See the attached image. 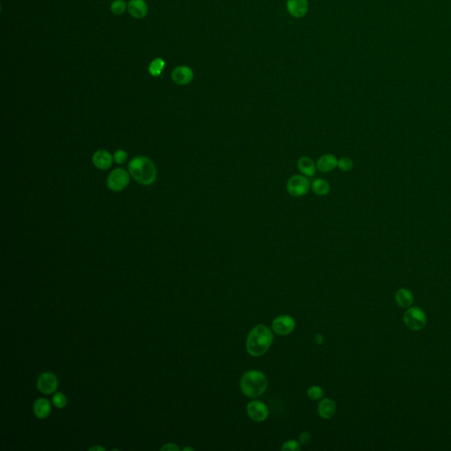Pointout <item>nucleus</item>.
<instances>
[{
    "instance_id": "obj_11",
    "label": "nucleus",
    "mask_w": 451,
    "mask_h": 451,
    "mask_svg": "<svg viewBox=\"0 0 451 451\" xmlns=\"http://www.w3.org/2000/svg\"><path fill=\"white\" fill-rule=\"evenodd\" d=\"M287 9L293 17L301 18L307 14L308 2L307 0H288Z\"/></svg>"
},
{
    "instance_id": "obj_6",
    "label": "nucleus",
    "mask_w": 451,
    "mask_h": 451,
    "mask_svg": "<svg viewBox=\"0 0 451 451\" xmlns=\"http://www.w3.org/2000/svg\"><path fill=\"white\" fill-rule=\"evenodd\" d=\"M130 175L124 168H116L107 179V186L112 191H121L129 184Z\"/></svg>"
},
{
    "instance_id": "obj_18",
    "label": "nucleus",
    "mask_w": 451,
    "mask_h": 451,
    "mask_svg": "<svg viewBox=\"0 0 451 451\" xmlns=\"http://www.w3.org/2000/svg\"><path fill=\"white\" fill-rule=\"evenodd\" d=\"M337 406L332 399L325 398L319 403L318 413L322 419H330L336 413Z\"/></svg>"
},
{
    "instance_id": "obj_4",
    "label": "nucleus",
    "mask_w": 451,
    "mask_h": 451,
    "mask_svg": "<svg viewBox=\"0 0 451 451\" xmlns=\"http://www.w3.org/2000/svg\"><path fill=\"white\" fill-rule=\"evenodd\" d=\"M428 322L427 315L421 307L414 306L406 309L404 314V322L407 328L413 331L423 330Z\"/></svg>"
},
{
    "instance_id": "obj_9",
    "label": "nucleus",
    "mask_w": 451,
    "mask_h": 451,
    "mask_svg": "<svg viewBox=\"0 0 451 451\" xmlns=\"http://www.w3.org/2000/svg\"><path fill=\"white\" fill-rule=\"evenodd\" d=\"M247 412L249 414V417L252 421H257V422L265 421L266 420V418L268 417V414H269L267 406L261 401H257V400L251 401L248 404Z\"/></svg>"
},
{
    "instance_id": "obj_28",
    "label": "nucleus",
    "mask_w": 451,
    "mask_h": 451,
    "mask_svg": "<svg viewBox=\"0 0 451 451\" xmlns=\"http://www.w3.org/2000/svg\"><path fill=\"white\" fill-rule=\"evenodd\" d=\"M161 451H179V448L174 444H167L160 449Z\"/></svg>"
},
{
    "instance_id": "obj_29",
    "label": "nucleus",
    "mask_w": 451,
    "mask_h": 451,
    "mask_svg": "<svg viewBox=\"0 0 451 451\" xmlns=\"http://www.w3.org/2000/svg\"><path fill=\"white\" fill-rule=\"evenodd\" d=\"M89 451H104V448L96 445L95 447H92L91 449H89Z\"/></svg>"
},
{
    "instance_id": "obj_1",
    "label": "nucleus",
    "mask_w": 451,
    "mask_h": 451,
    "mask_svg": "<svg viewBox=\"0 0 451 451\" xmlns=\"http://www.w3.org/2000/svg\"><path fill=\"white\" fill-rule=\"evenodd\" d=\"M273 341V334L265 324L254 327L247 337V350L250 355L262 356L268 351Z\"/></svg>"
},
{
    "instance_id": "obj_17",
    "label": "nucleus",
    "mask_w": 451,
    "mask_h": 451,
    "mask_svg": "<svg viewBox=\"0 0 451 451\" xmlns=\"http://www.w3.org/2000/svg\"><path fill=\"white\" fill-rule=\"evenodd\" d=\"M297 166H298L300 172L307 177H311L315 174L316 165L314 162V160L307 156H303L299 159L297 162Z\"/></svg>"
},
{
    "instance_id": "obj_20",
    "label": "nucleus",
    "mask_w": 451,
    "mask_h": 451,
    "mask_svg": "<svg viewBox=\"0 0 451 451\" xmlns=\"http://www.w3.org/2000/svg\"><path fill=\"white\" fill-rule=\"evenodd\" d=\"M165 67V62L162 58L157 57L151 62V64L148 67V71L150 74L153 77H159Z\"/></svg>"
},
{
    "instance_id": "obj_21",
    "label": "nucleus",
    "mask_w": 451,
    "mask_h": 451,
    "mask_svg": "<svg viewBox=\"0 0 451 451\" xmlns=\"http://www.w3.org/2000/svg\"><path fill=\"white\" fill-rule=\"evenodd\" d=\"M52 404L55 407H57L58 409L64 408L67 405V398L65 397V394H63L61 392H57L52 397Z\"/></svg>"
},
{
    "instance_id": "obj_8",
    "label": "nucleus",
    "mask_w": 451,
    "mask_h": 451,
    "mask_svg": "<svg viewBox=\"0 0 451 451\" xmlns=\"http://www.w3.org/2000/svg\"><path fill=\"white\" fill-rule=\"evenodd\" d=\"M296 328V321L292 316L282 315L273 320V330L275 333L286 336L291 333Z\"/></svg>"
},
{
    "instance_id": "obj_22",
    "label": "nucleus",
    "mask_w": 451,
    "mask_h": 451,
    "mask_svg": "<svg viewBox=\"0 0 451 451\" xmlns=\"http://www.w3.org/2000/svg\"><path fill=\"white\" fill-rule=\"evenodd\" d=\"M126 3L124 0H115L111 4V11L116 15H121L126 10Z\"/></svg>"
},
{
    "instance_id": "obj_13",
    "label": "nucleus",
    "mask_w": 451,
    "mask_h": 451,
    "mask_svg": "<svg viewBox=\"0 0 451 451\" xmlns=\"http://www.w3.org/2000/svg\"><path fill=\"white\" fill-rule=\"evenodd\" d=\"M127 8L130 14L136 19H142L148 13V5L144 0H130Z\"/></svg>"
},
{
    "instance_id": "obj_7",
    "label": "nucleus",
    "mask_w": 451,
    "mask_h": 451,
    "mask_svg": "<svg viewBox=\"0 0 451 451\" xmlns=\"http://www.w3.org/2000/svg\"><path fill=\"white\" fill-rule=\"evenodd\" d=\"M38 391L44 395H50L57 391L58 379L57 375L51 372H44L40 375L36 381Z\"/></svg>"
},
{
    "instance_id": "obj_5",
    "label": "nucleus",
    "mask_w": 451,
    "mask_h": 451,
    "mask_svg": "<svg viewBox=\"0 0 451 451\" xmlns=\"http://www.w3.org/2000/svg\"><path fill=\"white\" fill-rule=\"evenodd\" d=\"M310 188V182L307 180V176L296 174L289 178L287 183V190L288 193L292 197H302L308 192Z\"/></svg>"
},
{
    "instance_id": "obj_23",
    "label": "nucleus",
    "mask_w": 451,
    "mask_h": 451,
    "mask_svg": "<svg viewBox=\"0 0 451 451\" xmlns=\"http://www.w3.org/2000/svg\"><path fill=\"white\" fill-rule=\"evenodd\" d=\"M307 397L312 400H318L323 396V391L319 386H312L307 390Z\"/></svg>"
},
{
    "instance_id": "obj_16",
    "label": "nucleus",
    "mask_w": 451,
    "mask_h": 451,
    "mask_svg": "<svg viewBox=\"0 0 451 451\" xmlns=\"http://www.w3.org/2000/svg\"><path fill=\"white\" fill-rule=\"evenodd\" d=\"M337 160L333 154H324L319 158L316 162V168L322 173H329L337 167Z\"/></svg>"
},
{
    "instance_id": "obj_12",
    "label": "nucleus",
    "mask_w": 451,
    "mask_h": 451,
    "mask_svg": "<svg viewBox=\"0 0 451 451\" xmlns=\"http://www.w3.org/2000/svg\"><path fill=\"white\" fill-rule=\"evenodd\" d=\"M113 159H114V157L106 150H99L94 153L93 158H92L93 163L95 167L99 169H103V170L108 169L111 167Z\"/></svg>"
},
{
    "instance_id": "obj_24",
    "label": "nucleus",
    "mask_w": 451,
    "mask_h": 451,
    "mask_svg": "<svg viewBox=\"0 0 451 451\" xmlns=\"http://www.w3.org/2000/svg\"><path fill=\"white\" fill-rule=\"evenodd\" d=\"M337 167L341 171L344 172H348L352 170L353 167V160L349 158H342L338 160L337 162Z\"/></svg>"
},
{
    "instance_id": "obj_3",
    "label": "nucleus",
    "mask_w": 451,
    "mask_h": 451,
    "mask_svg": "<svg viewBox=\"0 0 451 451\" xmlns=\"http://www.w3.org/2000/svg\"><path fill=\"white\" fill-rule=\"evenodd\" d=\"M268 385L266 375L258 370H250L241 379V390L248 398H258L261 396Z\"/></svg>"
},
{
    "instance_id": "obj_27",
    "label": "nucleus",
    "mask_w": 451,
    "mask_h": 451,
    "mask_svg": "<svg viewBox=\"0 0 451 451\" xmlns=\"http://www.w3.org/2000/svg\"><path fill=\"white\" fill-rule=\"evenodd\" d=\"M311 436L310 434L308 432H303L301 433V435H300L299 440L300 444H303V445H306V444H308V442L310 441Z\"/></svg>"
},
{
    "instance_id": "obj_15",
    "label": "nucleus",
    "mask_w": 451,
    "mask_h": 451,
    "mask_svg": "<svg viewBox=\"0 0 451 451\" xmlns=\"http://www.w3.org/2000/svg\"><path fill=\"white\" fill-rule=\"evenodd\" d=\"M395 300L399 307L408 308L412 307L414 301V297L413 293L411 292L409 289L402 288H399L395 294Z\"/></svg>"
},
{
    "instance_id": "obj_14",
    "label": "nucleus",
    "mask_w": 451,
    "mask_h": 451,
    "mask_svg": "<svg viewBox=\"0 0 451 451\" xmlns=\"http://www.w3.org/2000/svg\"><path fill=\"white\" fill-rule=\"evenodd\" d=\"M33 411L35 417L40 420L46 419L51 412V405L46 398H38L33 405Z\"/></svg>"
},
{
    "instance_id": "obj_25",
    "label": "nucleus",
    "mask_w": 451,
    "mask_h": 451,
    "mask_svg": "<svg viewBox=\"0 0 451 451\" xmlns=\"http://www.w3.org/2000/svg\"><path fill=\"white\" fill-rule=\"evenodd\" d=\"M282 450H283V451H300V450H301L300 443H298V442H296V441L295 440L288 441V442H286V443L283 444Z\"/></svg>"
},
{
    "instance_id": "obj_19",
    "label": "nucleus",
    "mask_w": 451,
    "mask_h": 451,
    "mask_svg": "<svg viewBox=\"0 0 451 451\" xmlns=\"http://www.w3.org/2000/svg\"><path fill=\"white\" fill-rule=\"evenodd\" d=\"M312 190L317 196H326L330 192V183L323 179H316L312 183Z\"/></svg>"
},
{
    "instance_id": "obj_26",
    "label": "nucleus",
    "mask_w": 451,
    "mask_h": 451,
    "mask_svg": "<svg viewBox=\"0 0 451 451\" xmlns=\"http://www.w3.org/2000/svg\"><path fill=\"white\" fill-rule=\"evenodd\" d=\"M114 160L118 164H123L125 163V161L127 160V158H128V154H127V152H125V150H118L117 152L114 153Z\"/></svg>"
},
{
    "instance_id": "obj_2",
    "label": "nucleus",
    "mask_w": 451,
    "mask_h": 451,
    "mask_svg": "<svg viewBox=\"0 0 451 451\" xmlns=\"http://www.w3.org/2000/svg\"><path fill=\"white\" fill-rule=\"evenodd\" d=\"M128 169L133 178L142 185H151L155 182L157 177L155 165L148 157L139 156L132 159Z\"/></svg>"
},
{
    "instance_id": "obj_30",
    "label": "nucleus",
    "mask_w": 451,
    "mask_h": 451,
    "mask_svg": "<svg viewBox=\"0 0 451 451\" xmlns=\"http://www.w3.org/2000/svg\"><path fill=\"white\" fill-rule=\"evenodd\" d=\"M188 450L193 451V449H192V448H185V449H183V451H188Z\"/></svg>"
},
{
    "instance_id": "obj_10",
    "label": "nucleus",
    "mask_w": 451,
    "mask_h": 451,
    "mask_svg": "<svg viewBox=\"0 0 451 451\" xmlns=\"http://www.w3.org/2000/svg\"><path fill=\"white\" fill-rule=\"evenodd\" d=\"M171 78L174 83L180 86H185L190 84L194 78V72L192 69L186 65H180L173 70L171 73Z\"/></svg>"
}]
</instances>
